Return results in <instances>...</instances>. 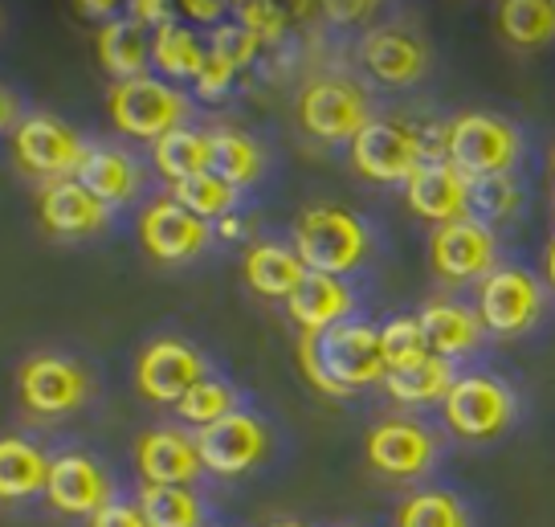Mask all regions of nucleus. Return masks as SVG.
<instances>
[{
	"label": "nucleus",
	"instance_id": "1",
	"mask_svg": "<svg viewBox=\"0 0 555 527\" xmlns=\"http://www.w3.org/2000/svg\"><path fill=\"white\" fill-rule=\"evenodd\" d=\"M298 364L307 372V381L327 397H347V393L388 376L380 332L367 323H339L323 335H302Z\"/></svg>",
	"mask_w": 555,
	"mask_h": 527
},
{
	"label": "nucleus",
	"instance_id": "2",
	"mask_svg": "<svg viewBox=\"0 0 555 527\" xmlns=\"http://www.w3.org/2000/svg\"><path fill=\"white\" fill-rule=\"evenodd\" d=\"M367 249H372V233L356 213L314 205L295 221V254L311 274L344 279L356 266H364Z\"/></svg>",
	"mask_w": 555,
	"mask_h": 527
},
{
	"label": "nucleus",
	"instance_id": "3",
	"mask_svg": "<svg viewBox=\"0 0 555 527\" xmlns=\"http://www.w3.org/2000/svg\"><path fill=\"white\" fill-rule=\"evenodd\" d=\"M106 106H111V119H115L122 136L152 143L180 131L192 111L184 90H176L172 82L152 78V74L135 78V82H115L111 94H106Z\"/></svg>",
	"mask_w": 555,
	"mask_h": 527
},
{
	"label": "nucleus",
	"instance_id": "4",
	"mask_svg": "<svg viewBox=\"0 0 555 527\" xmlns=\"http://www.w3.org/2000/svg\"><path fill=\"white\" fill-rule=\"evenodd\" d=\"M450 127V143H446V159H453L469 180L482 176H511L522 156V136L515 124H506L499 115H482L469 111L457 115Z\"/></svg>",
	"mask_w": 555,
	"mask_h": 527
},
{
	"label": "nucleus",
	"instance_id": "5",
	"mask_svg": "<svg viewBox=\"0 0 555 527\" xmlns=\"http://www.w3.org/2000/svg\"><path fill=\"white\" fill-rule=\"evenodd\" d=\"M13 152H17L21 168L29 176H41L46 184L78 180V172H82V164L90 156L87 140L69 124L53 119V115H29L25 124H17Z\"/></svg>",
	"mask_w": 555,
	"mask_h": 527
},
{
	"label": "nucleus",
	"instance_id": "6",
	"mask_svg": "<svg viewBox=\"0 0 555 527\" xmlns=\"http://www.w3.org/2000/svg\"><path fill=\"white\" fill-rule=\"evenodd\" d=\"M298 124L323 143H351L367 124V94L347 78H319L298 94Z\"/></svg>",
	"mask_w": 555,
	"mask_h": 527
},
{
	"label": "nucleus",
	"instance_id": "7",
	"mask_svg": "<svg viewBox=\"0 0 555 527\" xmlns=\"http://www.w3.org/2000/svg\"><path fill=\"white\" fill-rule=\"evenodd\" d=\"M17 393L25 409L37 413V417H66V413H74V409H82L90 401L94 385H90L87 369L78 360L41 351V356H29L21 364Z\"/></svg>",
	"mask_w": 555,
	"mask_h": 527
},
{
	"label": "nucleus",
	"instance_id": "8",
	"mask_svg": "<svg viewBox=\"0 0 555 527\" xmlns=\"http://www.w3.org/2000/svg\"><path fill=\"white\" fill-rule=\"evenodd\" d=\"M446 425L462 438H499L506 425L515 422V393L494 381V376H482V372H469V376H457L453 388L446 393Z\"/></svg>",
	"mask_w": 555,
	"mask_h": 527
},
{
	"label": "nucleus",
	"instance_id": "9",
	"mask_svg": "<svg viewBox=\"0 0 555 527\" xmlns=\"http://www.w3.org/2000/svg\"><path fill=\"white\" fill-rule=\"evenodd\" d=\"M543 316V291L527 270L499 266L478 282V319L490 335H522Z\"/></svg>",
	"mask_w": 555,
	"mask_h": 527
},
{
	"label": "nucleus",
	"instance_id": "10",
	"mask_svg": "<svg viewBox=\"0 0 555 527\" xmlns=\"http://www.w3.org/2000/svg\"><path fill=\"white\" fill-rule=\"evenodd\" d=\"M425 164L416 127L397 119H372L351 140V168L376 184H409V176Z\"/></svg>",
	"mask_w": 555,
	"mask_h": 527
},
{
	"label": "nucleus",
	"instance_id": "11",
	"mask_svg": "<svg viewBox=\"0 0 555 527\" xmlns=\"http://www.w3.org/2000/svg\"><path fill=\"white\" fill-rule=\"evenodd\" d=\"M208 376L205 356L184 339H152L139 351L135 388L156 404H180Z\"/></svg>",
	"mask_w": 555,
	"mask_h": 527
},
{
	"label": "nucleus",
	"instance_id": "12",
	"mask_svg": "<svg viewBox=\"0 0 555 527\" xmlns=\"http://www.w3.org/2000/svg\"><path fill=\"white\" fill-rule=\"evenodd\" d=\"M196 450H201V462H205V471L221 478H233V475H245V471H254L266 450H270V429L261 417L254 413H229L221 417L217 425H208L196 434Z\"/></svg>",
	"mask_w": 555,
	"mask_h": 527
},
{
	"label": "nucleus",
	"instance_id": "13",
	"mask_svg": "<svg viewBox=\"0 0 555 527\" xmlns=\"http://www.w3.org/2000/svg\"><path fill=\"white\" fill-rule=\"evenodd\" d=\"M139 242L156 262H192L212 242V226L201 221L196 213H189L184 205H176L172 196H159L139 217Z\"/></svg>",
	"mask_w": 555,
	"mask_h": 527
},
{
	"label": "nucleus",
	"instance_id": "14",
	"mask_svg": "<svg viewBox=\"0 0 555 527\" xmlns=\"http://www.w3.org/2000/svg\"><path fill=\"white\" fill-rule=\"evenodd\" d=\"M429 254H434V270L446 282H482L490 270H499L494 266L499 262V237L478 217L437 229Z\"/></svg>",
	"mask_w": 555,
	"mask_h": 527
},
{
	"label": "nucleus",
	"instance_id": "15",
	"mask_svg": "<svg viewBox=\"0 0 555 527\" xmlns=\"http://www.w3.org/2000/svg\"><path fill=\"white\" fill-rule=\"evenodd\" d=\"M404 201L416 217L434 221L437 229L466 221L469 213V176L453 164V159H425L409 184H404Z\"/></svg>",
	"mask_w": 555,
	"mask_h": 527
},
{
	"label": "nucleus",
	"instance_id": "16",
	"mask_svg": "<svg viewBox=\"0 0 555 527\" xmlns=\"http://www.w3.org/2000/svg\"><path fill=\"white\" fill-rule=\"evenodd\" d=\"M367 462L388 478H416L437 462V438L421 422L388 417L372 425L364 441Z\"/></svg>",
	"mask_w": 555,
	"mask_h": 527
},
{
	"label": "nucleus",
	"instance_id": "17",
	"mask_svg": "<svg viewBox=\"0 0 555 527\" xmlns=\"http://www.w3.org/2000/svg\"><path fill=\"white\" fill-rule=\"evenodd\" d=\"M135 466L147 487H192L196 478L205 475L196 434H184L176 425L147 429L135 441Z\"/></svg>",
	"mask_w": 555,
	"mask_h": 527
},
{
	"label": "nucleus",
	"instance_id": "18",
	"mask_svg": "<svg viewBox=\"0 0 555 527\" xmlns=\"http://www.w3.org/2000/svg\"><path fill=\"white\" fill-rule=\"evenodd\" d=\"M46 499L62 515H87V519H94L111 503V475L87 454H57L50 458Z\"/></svg>",
	"mask_w": 555,
	"mask_h": 527
},
{
	"label": "nucleus",
	"instance_id": "19",
	"mask_svg": "<svg viewBox=\"0 0 555 527\" xmlns=\"http://www.w3.org/2000/svg\"><path fill=\"white\" fill-rule=\"evenodd\" d=\"M360 57H364L367 74L384 87H413L429 70V46L404 25L372 29L360 46Z\"/></svg>",
	"mask_w": 555,
	"mask_h": 527
},
{
	"label": "nucleus",
	"instance_id": "20",
	"mask_svg": "<svg viewBox=\"0 0 555 527\" xmlns=\"http://www.w3.org/2000/svg\"><path fill=\"white\" fill-rule=\"evenodd\" d=\"M37 213H41L46 233H53V237H90V233H103L106 221H111V209L90 189H82L78 180L46 184Z\"/></svg>",
	"mask_w": 555,
	"mask_h": 527
},
{
	"label": "nucleus",
	"instance_id": "21",
	"mask_svg": "<svg viewBox=\"0 0 555 527\" xmlns=\"http://www.w3.org/2000/svg\"><path fill=\"white\" fill-rule=\"evenodd\" d=\"M286 311L295 319L302 335H323L331 327L347 323V316L356 311V291L344 279L331 274H307L302 286L286 299Z\"/></svg>",
	"mask_w": 555,
	"mask_h": 527
},
{
	"label": "nucleus",
	"instance_id": "22",
	"mask_svg": "<svg viewBox=\"0 0 555 527\" xmlns=\"http://www.w3.org/2000/svg\"><path fill=\"white\" fill-rule=\"evenodd\" d=\"M94 53L115 82H135V78H147V66H152V37L139 21L115 17L99 29Z\"/></svg>",
	"mask_w": 555,
	"mask_h": 527
},
{
	"label": "nucleus",
	"instance_id": "23",
	"mask_svg": "<svg viewBox=\"0 0 555 527\" xmlns=\"http://www.w3.org/2000/svg\"><path fill=\"white\" fill-rule=\"evenodd\" d=\"M421 327H425V339H429V351L441 356V360H457V356H469V351L482 344V319L478 311H466L457 303L437 299L421 311Z\"/></svg>",
	"mask_w": 555,
	"mask_h": 527
},
{
	"label": "nucleus",
	"instance_id": "24",
	"mask_svg": "<svg viewBox=\"0 0 555 527\" xmlns=\"http://www.w3.org/2000/svg\"><path fill=\"white\" fill-rule=\"evenodd\" d=\"M307 274L311 270L302 266L295 249L278 246V242H258L245 254V282L261 299H291Z\"/></svg>",
	"mask_w": 555,
	"mask_h": 527
},
{
	"label": "nucleus",
	"instance_id": "25",
	"mask_svg": "<svg viewBox=\"0 0 555 527\" xmlns=\"http://www.w3.org/2000/svg\"><path fill=\"white\" fill-rule=\"evenodd\" d=\"M78 184L103 201L106 209L135 201L139 193V164L131 156H122L115 147H90L87 164L78 172Z\"/></svg>",
	"mask_w": 555,
	"mask_h": 527
},
{
	"label": "nucleus",
	"instance_id": "26",
	"mask_svg": "<svg viewBox=\"0 0 555 527\" xmlns=\"http://www.w3.org/2000/svg\"><path fill=\"white\" fill-rule=\"evenodd\" d=\"M50 458L25 438H0V503H17L29 494H46Z\"/></svg>",
	"mask_w": 555,
	"mask_h": 527
},
{
	"label": "nucleus",
	"instance_id": "27",
	"mask_svg": "<svg viewBox=\"0 0 555 527\" xmlns=\"http://www.w3.org/2000/svg\"><path fill=\"white\" fill-rule=\"evenodd\" d=\"M261 168H266V156L245 131H233V127L208 131V176L225 180L229 189H245L258 180Z\"/></svg>",
	"mask_w": 555,
	"mask_h": 527
},
{
	"label": "nucleus",
	"instance_id": "28",
	"mask_svg": "<svg viewBox=\"0 0 555 527\" xmlns=\"http://www.w3.org/2000/svg\"><path fill=\"white\" fill-rule=\"evenodd\" d=\"M453 364L441 360V356H425L416 364H404V369H388L384 376V388L388 397L400 404H429V401H446V393L453 388Z\"/></svg>",
	"mask_w": 555,
	"mask_h": 527
},
{
	"label": "nucleus",
	"instance_id": "29",
	"mask_svg": "<svg viewBox=\"0 0 555 527\" xmlns=\"http://www.w3.org/2000/svg\"><path fill=\"white\" fill-rule=\"evenodd\" d=\"M499 29L519 50L547 46L555 37V0H503L499 4Z\"/></svg>",
	"mask_w": 555,
	"mask_h": 527
},
{
	"label": "nucleus",
	"instance_id": "30",
	"mask_svg": "<svg viewBox=\"0 0 555 527\" xmlns=\"http://www.w3.org/2000/svg\"><path fill=\"white\" fill-rule=\"evenodd\" d=\"M205 57H208L205 46L184 25H176V21L152 34V66L159 74H168V78H192L196 82L201 70H205Z\"/></svg>",
	"mask_w": 555,
	"mask_h": 527
},
{
	"label": "nucleus",
	"instance_id": "31",
	"mask_svg": "<svg viewBox=\"0 0 555 527\" xmlns=\"http://www.w3.org/2000/svg\"><path fill=\"white\" fill-rule=\"evenodd\" d=\"M156 168L164 180H192L208 168V131H192V127H180L172 136H164L156 143Z\"/></svg>",
	"mask_w": 555,
	"mask_h": 527
},
{
	"label": "nucleus",
	"instance_id": "32",
	"mask_svg": "<svg viewBox=\"0 0 555 527\" xmlns=\"http://www.w3.org/2000/svg\"><path fill=\"white\" fill-rule=\"evenodd\" d=\"M139 511L147 527H201V503L192 487H147L143 483Z\"/></svg>",
	"mask_w": 555,
	"mask_h": 527
},
{
	"label": "nucleus",
	"instance_id": "33",
	"mask_svg": "<svg viewBox=\"0 0 555 527\" xmlns=\"http://www.w3.org/2000/svg\"><path fill=\"white\" fill-rule=\"evenodd\" d=\"M172 201L176 205H184L189 213H196L201 221H225L233 217V205H237V189H229L225 180H217V176H192V180H180L172 184Z\"/></svg>",
	"mask_w": 555,
	"mask_h": 527
},
{
	"label": "nucleus",
	"instance_id": "34",
	"mask_svg": "<svg viewBox=\"0 0 555 527\" xmlns=\"http://www.w3.org/2000/svg\"><path fill=\"white\" fill-rule=\"evenodd\" d=\"M397 527H469V511L450 491H416L400 507Z\"/></svg>",
	"mask_w": 555,
	"mask_h": 527
},
{
	"label": "nucleus",
	"instance_id": "35",
	"mask_svg": "<svg viewBox=\"0 0 555 527\" xmlns=\"http://www.w3.org/2000/svg\"><path fill=\"white\" fill-rule=\"evenodd\" d=\"M176 413H180V422L208 429V425H217L221 417H229V413H237V388L229 385V381L205 376L184 401L176 404Z\"/></svg>",
	"mask_w": 555,
	"mask_h": 527
},
{
	"label": "nucleus",
	"instance_id": "36",
	"mask_svg": "<svg viewBox=\"0 0 555 527\" xmlns=\"http://www.w3.org/2000/svg\"><path fill=\"white\" fill-rule=\"evenodd\" d=\"M522 205V189L515 176H482L469 180V213H478V221H506Z\"/></svg>",
	"mask_w": 555,
	"mask_h": 527
},
{
	"label": "nucleus",
	"instance_id": "37",
	"mask_svg": "<svg viewBox=\"0 0 555 527\" xmlns=\"http://www.w3.org/2000/svg\"><path fill=\"white\" fill-rule=\"evenodd\" d=\"M380 351L388 369H404V364H416V360L434 356V351H429V339H425V327H421L416 316L388 319L380 327Z\"/></svg>",
	"mask_w": 555,
	"mask_h": 527
},
{
	"label": "nucleus",
	"instance_id": "38",
	"mask_svg": "<svg viewBox=\"0 0 555 527\" xmlns=\"http://www.w3.org/2000/svg\"><path fill=\"white\" fill-rule=\"evenodd\" d=\"M212 53H221L233 70H242V66H249L254 57H258V50H261V41L245 25H217V34H212V46H208Z\"/></svg>",
	"mask_w": 555,
	"mask_h": 527
},
{
	"label": "nucleus",
	"instance_id": "39",
	"mask_svg": "<svg viewBox=\"0 0 555 527\" xmlns=\"http://www.w3.org/2000/svg\"><path fill=\"white\" fill-rule=\"evenodd\" d=\"M237 25H245L261 46H270L286 34V13L270 0H245V4H237Z\"/></svg>",
	"mask_w": 555,
	"mask_h": 527
},
{
	"label": "nucleus",
	"instance_id": "40",
	"mask_svg": "<svg viewBox=\"0 0 555 527\" xmlns=\"http://www.w3.org/2000/svg\"><path fill=\"white\" fill-rule=\"evenodd\" d=\"M233 78H237V70L229 66L221 53L208 50L205 70H201V78H196V90H201V99H221V94L233 87Z\"/></svg>",
	"mask_w": 555,
	"mask_h": 527
},
{
	"label": "nucleus",
	"instance_id": "41",
	"mask_svg": "<svg viewBox=\"0 0 555 527\" xmlns=\"http://www.w3.org/2000/svg\"><path fill=\"white\" fill-rule=\"evenodd\" d=\"M90 527H147V519H143L139 503H119V499H111V503L90 519Z\"/></svg>",
	"mask_w": 555,
	"mask_h": 527
},
{
	"label": "nucleus",
	"instance_id": "42",
	"mask_svg": "<svg viewBox=\"0 0 555 527\" xmlns=\"http://www.w3.org/2000/svg\"><path fill=\"white\" fill-rule=\"evenodd\" d=\"M127 9H131V21H139L143 29H152V25H156V29L172 25V9H168L164 0H131Z\"/></svg>",
	"mask_w": 555,
	"mask_h": 527
},
{
	"label": "nucleus",
	"instance_id": "43",
	"mask_svg": "<svg viewBox=\"0 0 555 527\" xmlns=\"http://www.w3.org/2000/svg\"><path fill=\"white\" fill-rule=\"evenodd\" d=\"M327 9L331 21H364L376 4H367V0H351V4H323Z\"/></svg>",
	"mask_w": 555,
	"mask_h": 527
},
{
	"label": "nucleus",
	"instance_id": "44",
	"mask_svg": "<svg viewBox=\"0 0 555 527\" xmlns=\"http://www.w3.org/2000/svg\"><path fill=\"white\" fill-rule=\"evenodd\" d=\"M225 9L229 4H221V0H189V4H184V13H189L192 21H221Z\"/></svg>",
	"mask_w": 555,
	"mask_h": 527
},
{
	"label": "nucleus",
	"instance_id": "45",
	"mask_svg": "<svg viewBox=\"0 0 555 527\" xmlns=\"http://www.w3.org/2000/svg\"><path fill=\"white\" fill-rule=\"evenodd\" d=\"M74 9H78L82 17H111V13H115V9H122V4H111V0H78ZM111 21H115V17H111Z\"/></svg>",
	"mask_w": 555,
	"mask_h": 527
},
{
	"label": "nucleus",
	"instance_id": "46",
	"mask_svg": "<svg viewBox=\"0 0 555 527\" xmlns=\"http://www.w3.org/2000/svg\"><path fill=\"white\" fill-rule=\"evenodd\" d=\"M17 119V99L9 94V90H0V131Z\"/></svg>",
	"mask_w": 555,
	"mask_h": 527
},
{
	"label": "nucleus",
	"instance_id": "47",
	"mask_svg": "<svg viewBox=\"0 0 555 527\" xmlns=\"http://www.w3.org/2000/svg\"><path fill=\"white\" fill-rule=\"evenodd\" d=\"M543 279L552 282V291H555V242L547 246V254H543Z\"/></svg>",
	"mask_w": 555,
	"mask_h": 527
},
{
	"label": "nucleus",
	"instance_id": "48",
	"mask_svg": "<svg viewBox=\"0 0 555 527\" xmlns=\"http://www.w3.org/2000/svg\"><path fill=\"white\" fill-rule=\"evenodd\" d=\"M217 226H221L225 237H237V233H242V221H237V217H225V221H217Z\"/></svg>",
	"mask_w": 555,
	"mask_h": 527
},
{
	"label": "nucleus",
	"instance_id": "49",
	"mask_svg": "<svg viewBox=\"0 0 555 527\" xmlns=\"http://www.w3.org/2000/svg\"><path fill=\"white\" fill-rule=\"evenodd\" d=\"M266 527H307V524H298V519H274V524H266Z\"/></svg>",
	"mask_w": 555,
	"mask_h": 527
},
{
	"label": "nucleus",
	"instance_id": "50",
	"mask_svg": "<svg viewBox=\"0 0 555 527\" xmlns=\"http://www.w3.org/2000/svg\"><path fill=\"white\" fill-rule=\"evenodd\" d=\"M201 527H205V524H201Z\"/></svg>",
	"mask_w": 555,
	"mask_h": 527
}]
</instances>
